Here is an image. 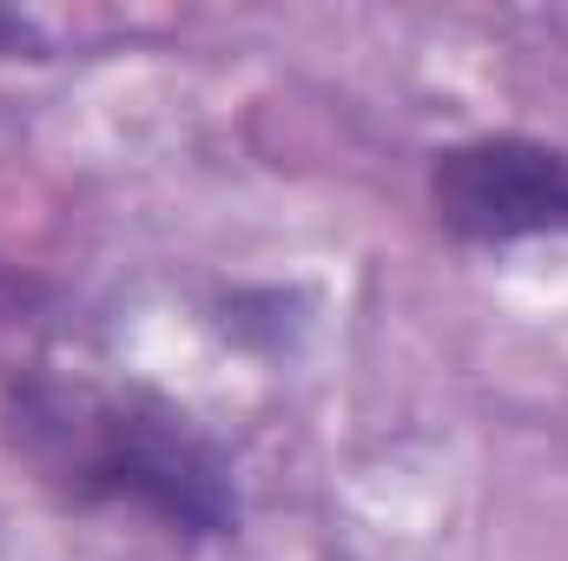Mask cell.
Here are the masks:
<instances>
[{
    "label": "cell",
    "instance_id": "3957f363",
    "mask_svg": "<svg viewBox=\"0 0 568 561\" xmlns=\"http://www.w3.org/2000/svg\"><path fill=\"white\" fill-rule=\"evenodd\" d=\"M13 33H20V27H13V20L0 13V47H13Z\"/></svg>",
    "mask_w": 568,
    "mask_h": 561
},
{
    "label": "cell",
    "instance_id": "6da1fadb",
    "mask_svg": "<svg viewBox=\"0 0 568 561\" xmlns=\"http://www.w3.org/2000/svg\"><path fill=\"white\" fill-rule=\"evenodd\" d=\"M7 422L13 449L73 502H126L192 536H219L239 509L219 449L152 397L40 377L13 390Z\"/></svg>",
    "mask_w": 568,
    "mask_h": 561
},
{
    "label": "cell",
    "instance_id": "7a4b0ae2",
    "mask_svg": "<svg viewBox=\"0 0 568 561\" xmlns=\"http://www.w3.org/2000/svg\"><path fill=\"white\" fill-rule=\"evenodd\" d=\"M436 218L463 238L509 245V238H568V152L536 140H476L449 145L429 165Z\"/></svg>",
    "mask_w": 568,
    "mask_h": 561
}]
</instances>
